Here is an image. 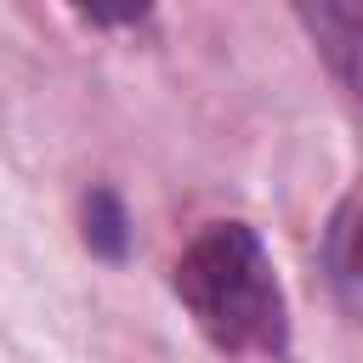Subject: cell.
Wrapping results in <instances>:
<instances>
[{"mask_svg": "<svg viewBox=\"0 0 363 363\" xmlns=\"http://www.w3.org/2000/svg\"><path fill=\"white\" fill-rule=\"evenodd\" d=\"M301 23H306L312 45L323 51V62L340 74V85L363 102V6L318 0V6H301Z\"/></svg>", "mask_w": 363, "mask_h": 363, "instance_id": "obj_2", "label": "cell"}, {"mask_svg": "<svg viewBox=\"0 0 363 363\" xmlns=\"http://www.w3.org/2000/svg\"><path fill=\"white\" fill-rule=\"evenodd\" d=\"M85 244H91L96 255H108V261L125 255V210H119V199H113L108 187H96V193L85 199Z\"/></svg>", "mask_w": 363, "mask_h": 363, "instance_id": "obj_4", "label": "cell"}, {"mask_svg": "<svg viewBox=\"0 0 363 363\" xmlns=\"http://www.w3.org/2000/svg\"><path fill=\"white\" fill-rule=\"evenodd\" d=\"M329 267L340 284H363V199H352L340 216H335V233H329Z\"/></svg>", "mask_w": 363, "mask_h": 363, "instance_id": "obj_3", "label": "cell"}, {"mask_svg": "<svg viewBox=\"0 0 363 363\" xmlns=\"http://www.w3.org/2000/svg\"><path fill=\"white\" fill-rule=\"evenodd\" d=\"M176 295L221 352H284L289 306L267 244L244 221L204 227L176 261Z\"/></svg>", "mask_w": 363, "mask_h": 363, "instance_id": "obj_1", "label": "cell"}]
</instances>
